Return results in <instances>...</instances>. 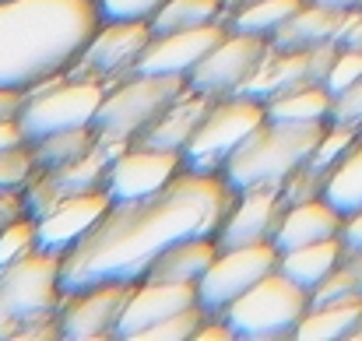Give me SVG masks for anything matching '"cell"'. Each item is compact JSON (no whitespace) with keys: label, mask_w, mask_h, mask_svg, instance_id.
I'll list each match as a JSON object with an SVG mask.
<instances>
[{"label":"cell","mask_w":362,"mask_h":341,"mask_svg":"<svg viewBox=\"0 0 362 341\" xmlns=\"http://www.w3.org/2000/svg\"><path fill=\"white\" fill-rule=\"evenodd\" d=\"M233 201L236 190L226 183V176L190 169L151 197L113 201L103 222L60 257V289L78 292L103 282L137 285L173 243L215 236Z\"/></svg>","instance_id":"1"},{"label":"cell","mask_w":362,"mask_h":341,"mask_svg":"<svg viewBox=\"0 0 362 341\" xmlns=\"http://www.w3.org/2000/svg\"><path fill=\"white\" fill-rule=\"evenodd\" d=\"M99 25V0H0V88L71 71Z\"/></svg>","instance_id":"2"},{"label":"cell","mask_w":362,"mask_h":341,"mask_svg":"<svg viewBox=\"0 0 362 341\" xmlns=\"http://www.w3.org/2000/svg\"><path fill=\"white\" fill-rule=\"evenodd\" d=\"M324 130H327L324 123H271V120H264L250 134V141L229 158L222 176L236 194L281 190L285 180L313 158Z\"/></svg>","instance_id":"3"},{"label":"cell","mask_w":362,"mask_h":341,"mask_svg":"<svg viewBox=\"0 0 362 341\" xmlns=\"http://www.w3.org/2000/svg\"><path fill=\"white\" fill-rule=\"evenodd\" d=\"M187 88V78L176 74H127L117 85L106 88V99L95 116V134L99 141L127 148L134 144L158 116L169 110V103Z\"/></svg>","instance_id":"4"},{"label":"cell","mask_w":362,"mask_h":341,"mask_svg":"<svg viewBox=\"0 0 362 341\" xmlns=\"http://www.w3.org/2000/svg\"><path fill=\"white\" fill-rule=\"evenodd\" d=\"M306 310H310V292L274 267L271 274H264L253 289H246L240 299L218 317L229 324L233 338L278 341L296 338V328L303 324Z\"/></svg>","instance_id":"5"},{"label":"cell","mask_w":362,"mask_h":341,"mask_svg":"<svg viewBox=\"0 0 362 341\" xmlns=\"http://www.w3.org/2000/svg\"><path fill=\"white\" fill-rule=\"evenodd\" d=\"M60 257L46 250H32L0 267V341L14 338V331L32 317L60 313Z\"/></svg>","instance_id":"6"},{"label":"cell","mask_w":362,"mask_h":341,"mask_svg":"<svg viewBox=\"0 0 362 341\" xmlns=\"http://www.w3.org/2000/svg\"><path fill=\"white\" fill-rule=\"evenodd\" d=\"M264 120H267V110L253 96H243L240 92V96L215 99V106L208 110L204 123L197 127V134L183 148V166L190 173L222 176V169L229 166V158L250 141V134Z\"/></svg>","instance_id":"7"},{"label":"cell","mask_w":362,"mask_h":341,"mask_svg":"<svg viewBox=\"0 0 362 341\" xmlns=\"http://www.w3.org/2000/svg\"><path fill=\"white\" fill-rule=\"evenodd\" d=\"M103 99H106V85L103 81L67 74L60 85L25 99V106L18 113V127H21L28 144H35V141L49 137V134H60V130L95 127Z\"/></svg>","instance_id":"8"},{"label":"cell","mask_w":362,"mask_h":341,"mask_svg":"<svg viewBox=\"0 0 362 341\" xmlns=\"http://www.w3.org/2000/svg\"><path fill=\"white\" fill-rule=\"evenodd\" d=\"M278 246L267 243H246V246H218V257L197 282V306L208 317L226 313L246 289H253L264 274L278 267Z\"/></svg>","instance_id":"9"},{"label":"cell","mask_w":362,"mask_h":341,"mask_svg":"<svg viewBox=\"0 0 362 341\" xmlns=\"http://www.w3.org/2000/svg\"><path fill=\"white\" fill-rule=\"evenodd\" d=\"M120 151L123 148H113V144L99 141L88 155H81V158H74V162H67V166L35 169V176L28 180V187L21 190V197H25V215L42 219V215H46L49 208H57L60 201L106 187L110 162H113Z\"/></svg>","instance_id":"10"},{"label":"cell","mask_w":362,"mask_h":341,"mask_svg":"<svg viewBox=\"0 0 362 341\" xmlns=\"http://www.w3.org/2000/svg\"><path fill=\"white\" fill-rule=\"evenodd\" d=\"M151 42V25L148 21H103L81 57L74 60L71 74L74 78H95L106 88L117 85L120 78L137 71V60L144 46Z\"/></svg>","instance_id":"11"},{"label":"cell","mask_w":362,"mask_h":341,"mask_svg":"<svg viewBox=\"0 0 362 341\" xmlns=\"http://www.w3.org/2000/svg\"><path fill=\"white\" fill-rule=\"evenodd\" d=\"M134 285L103 282L78 292H64L60 303V338L64 341H110L117 338L120 317L127 310Z\"/></svg>","instance_id":"12"},{"label":"cell","mask_w":362,"mask_h":341,"mask_svg":"<svg viewBox=\"0 0 362 341\" xmlns=\"http://www.w3.org/2000/svg\"><path fill=\"white\" fill-rule=\"evenodd\" d=\"M271 53V39L250 35L229 28L226 39L197 64V71L187 78L194 88L222 99V96H240L246 81L257 74V67L264 64V57Z\"/></svg>","instance_id":"13"},{"label":"cell","mask_w":362,"mask_h":341,"mask_svg":"<svg viewBox=\"0 0 362 341\" xmlns=\"http://www.w3.org/2000/svg\"><path fill=\"white\" fill-rule=\"evenodd\" d=\"M183 155L169 148H151V144H127L120 155L110 162L106 173V190L113 201H141L158 190H165L180 173H183Z\"/></svg>","instance_id":"14"},{"label":"cell","mask_w":362,"mask_h":341,"mask_svg":"<svg viewBox=\"0 0 362 341\" xmlns=\"http://www.w3.org/2000/svg\"><path fill=\"white\" fill-rule=\"evenodd\" d=\"M229 21H211L201 28H183V32H151V42L144 46L137 71L141 74H176V78H190L197 71V64L226 39Z\"/></svg>","instance_id":"15"},{"label":"cell","mask_w":362,"mask_h":341,"mask_svg":"<svg viewBox=\"0 0 362 341\" xmlns=\"http://www.w3.org/2000/svg\"><path fill=\"white\" fill-rule=\"evenodd\" d=\"M110 204H113V197H110L106 187L60 201L42 219H35V246L46 250V253L64 257L67 250H74L92 229L103 222V215L110 212Z\"/></svg>","instance_id":"16"},{"label":"cell","mask_w":362,"mask_h":341,"mask_svg":"<svg viewBox=\"0 0 362 341\" xmlns=\"http://www.w3.org/2000/svg\"><path fill=\"white\" fill-rule=\"evenodd\" d=\"M197 306V285H176V282H137L130 299H127V310L120 317V328H117V341H137L148 328L169 320L173 313L180 310H190Z\"/></svg>","instance_id":"17"},{"label":"cell","mask_w":362,"mask_h":341,"mask_svg":"<svg viewBox=\"0 0 362 341\" xmlns=\"http://www.w3.org/2000/svg\"><path fill=\"white\" fill-rule=\"evenodd\" d=\"M285 215V197L281 190H246L236 194L229 215L215 232L218 246H246V243H267L274 239V229Z\"/></svg>","instance_id":"18"},{"label":"cell","mask_w":362,"mask_h":341,"mask_svg":"<svg viewBox=\"0 0 362 341\" xmlns=\"http://www.w3.org/2000/svg\"><path fill=\"white\" fill-rule=\"evenodd\" d=\"M211 106H215V96H208V92H201V88H194L187 81V88L169 103V110L158 116L137 141L141 144H151V148H169V151H180L183 155V148L190 144V137L197 134V127L204 123V116H208Z\"/></svg>","instance_id":"19"},{"label":"cell","mask_w":362,"mask_h":341,"mask_svg":"<svg viewBox=\"0 0 362 341\" xmlns=\"http://www.w3.org/2000/svg\"><path fill=\"white\" fill-rule=\"evenodd\" d=\"M341 222H345V215L334 204H327L324 197L296 201V204H285V215L274 229L271 243L278 246V253H285V250H296V246H306V243L341 236Z\"/></svg>","instance_id":"20"},{"label":"cell","mask_w":362,"mask_h":341,"mask_svg":"<svg viewBox=\"0 0 362 341\" xmlns=\"http://www.w3.org/2000/svg\"><path fill=\"white\" fill-rule=\"evenodd\" d=\"M218 257V239L215 236H190L173 243L151 267H148V282H176V285H197L201 274L211 267V260ZM141 278V282H144Z\"/></svg>","instance_id":"21"},{"label":"cell","mask_w":362,"mask_h":341,"mask_svg":"<svg viewBox=\"0 0 362 341\" xmlns=\"http://www.w3.org/2000/svg\"><path fill=\"white\" fill-rule=\"evenodd\" d=\"M313 74H310V50H274L264 57V64L257 67V74L246 81L243 96H253L260 103L288 92V88H299V85H310ZM317 85V81H313Z\"/></svg>","instance_id":"22"},{"label":"cell","mask_w":362,"mask_h":341,"mask_svg":"<svg viewBox=\"0 0 362 341\" xmlns=\"http://www.w3.org/2000/svg\"><path fill=\"white\" fill-rule=\"evenodd\" d=\"M345 21V11H334V7H324V4H303L274 35H271V46L274 50H313L320 42H334L338 39V28ZM338 46V42H334Z\"/></svg>","instance_id":"23"},{"label":"cell","mask_w":362,"mask_h":341,"mask_svg":"<svg viewBox=\"0 0 362 341\" xmlns=\"http://www.w3.org/2000/svg\"><path fill=\"white\" fill-rule=\"evenodd\" d=\"M341 257H345V243H341V236H331V239H320V243H306V246L285 250L278 257V271L288 274L306 292H313L341 264Z\"/></svg>","instance_id":"24"},{"label":"cell","mask_w":362,"mask_h":341,"mask_svg":"<svg viewBox=\"0 0 362 341\" xmlns=\"http://www.w3.org/2000/svg\"><path fill=\"white\" fill-rule=\"evenodd\" d=\"M267 120L271 123H324L331 120L334 110V96L324 88V85H299V88H288L274 99L264 103Z\"/></svg>","instance_id":"25"},{"label":"cell","mask_w":362,"mask_h":341,"mask_svg":"<svg viewBox=\"0 0 362 341\" xmlns=\"http://www.w3.org/2000/svg\"><path fill=\"white\" fill-rule=\"evenodd\" d=\"M362 324V296L341 299V303H327V306H310L303 324L296 328L299 341H338L352 338L356 328Z\"/></svg>","instance_id":"26"},{"label":"cell","mask_w":362,"mask_h":341,"mask_svg":"<svg viewBox=\"0 0 362 341\" xmlns=\"http://www.w3.org/2000/svg\"><path fill=\"white\" fill-rule=\"evenodd\" d=\"M320 197L327 204H334L341 215H356L362 212V144L359 148H349L338 166L324 176V190Z\"/></svg>","instance_id":"27"},{"label":"cell","mask_w":362,"mask_h":341,"mask_svg":"<svg viewBox=\"0 0 362 341\" xmlns=\"http://www.w3.org/2000/svg\"><path fill=\"white\" fill-rule=\"evenodd\" d=\"M99 144V134L95 127H74V130H60V134H49L32 148V158H35V169H57V166H67L81 155H88L92 148Z\"/></svg>","instance_id":"28"},{"label":"cell","mask_w":362,"mask_h":341,"mask_svg":"<svg viewBox=\"0 0 362 341\" xmlns=\"http://www.w3.org/2000/svg\"><path fill=\"white\" fill-rule=\"evenodd\" d=\"M226 0H165L158 14L151 18V32H183V28H201L211 21H226Z\"/></svg>","instance_id":"29"},{"label":"cell","mask_w":362,"mask_h":341,"mask_svg":"<svg viewBox=\"0 0 362 341\" xmlns=\"http://www.w3.org/2000/svg\"><path fill=\"white\" fill-rule=\"evenodd\" d=\"M306 0H253L240 11H233V25L236 32H250V35H260V39H271Z\"/></svg>","instance_id":"30"},{"label":"cell","mask_w":362,"mask_h":341,"mask_svg":"<svg viewBox=\"0 0 362 341\" xmlns=\"http://www.w3.org/2000/svg\"><path fill=\"white\" fill-rule=\"evenodd\" d=\"M35 176V158L28 144L0 151V194H21Z\"/></svg>","instance_id":"31"},{"label":"cell","mask_w":362,"mask_h":341,"mask_svg":"<svg viewBox=\"0 0 362 341\" xmlns=\"http://www.w3.org/2000/svg\"><path fill=\"white\" fill-rule=\"evenodd\" d=\"M352 141H356L352 123H334L331 130H324V137H320V144H317V151H313V158H310L306 166L317 169L320 176H327V173L338 166V158L352 148Z\"/></svg>","instance_id":"32"},{"label":"cell","mask_w":362,"mask_h":341,"mask_svg":"<svg viewBox=\"0 0 362 341\" xmlns=\"http://www.w3.org/2000/svg\"><path fill=\"white\" fill-rule=\"evenodd\" d=\"M32 250H39L35 246V219L32 215H18L14 222H7L0 229V267L18 260V257H25V253H32Z\"/></svg>","instance_id":"33"},{"label":"cell","mask_w":362,"mask_h":341,"mask_svg":"<svg viewBox=\"0 0 362 341\" xmlns=\"http://www.w3.org/2000/svg\"><path fill=\"white\" fill-rule=\"evenodd\" d=\"M201 320H204V310H201V306H190V310H180V313H173L169 320L148 328L137 341H190L197 335Z\"/></svg>","instance_id":"34"},{"label":"cell","mask_w":362,"mask_h":341,"mask_svg":"<svg viewBox=\"0 0 362 341\" xmlns=\"http://www.w3.org/2000/svg\"><path fill=\"white\" fill-rule=\"evenodd\" d=\"M362 81V50H338L327 78H324V88L338 99L341 92H349L352 85Z\"/></svg>","instance_id":"35"},{"label":"cell","mask_w":362,"mask_h":341,"mask_svg":"<svg viewBox=\"0 0 362 341\" xmlns=\"http://www.w3.org/2000/svg\"><path fill=\"white\" fill-rule=\"evenodd\" d=\"M165 0H99L103 21H148L158 14Z\"/></svg>","instance_id":"36"},{"label":"cell","mask_w":362,"mask_h":341,"mask_svg":"<svg viewBox=\"0 0 362 341\" xmlns=\"http://www.w3.org/2000/svg\"><path fill=\"white\" fill-rule=\"evenodd\" d=\"M331 120L334 123H362V81L359 85H352L349 92H341L338 99H334V110H331Z\"/></svg>","instance_id":"37"},{"label":"cell","mask_w":362,"mask_h":341,"mask_svg":"<svg viewBox=\"0 0 362 341\" xmlns=\"http://www.w3.org/2000/svg\"><path fill=\"white\" fill-rule=\"evenodd\" d=\"M334 42L345 46V50H362V14H349L345 11V21H341Z\"/></svg>","instance_id":"38"},{"label":"cell","mask_w":362,"mask_h":341,"mask_svg":"<svg viewBox=\"0 0 362 341\" xmlns=\"http://www.w3.org/2000/svg\"><path fill=\"white\" fill-rule=\"evenodd\" d=\"M25 106V92L18 88H0V123H14Z\"/></svg>","instance_id":"39"},{"label":"cell","mask_w":362,"mask_h":341,"mask_svg":"<svg viewBox=\"0 0 362 341\" xmlns=\"http://www.w3.org/2000/svg\"><path fill=\"white\" fill-rule=\"evenodd\" d=\"M341 243H345V250L362 253V212L345 215V222H341Z\"/></svg>","instance_id":"40"},{"label":"cell","mask_w":362,"mask_h":341,"mask_svg":"<svg viewBox=\"0 0 362 341\" xmlns=\"http://www.w3.org/2000/svg\"><path fill=\"white\" fill-rule=\"evenodd\" d=\"M18 215H25V197L21 194H0V229L14 222Z\"/></svg>","instance_id":"41"},{"label":"cell","mask_w":362,"mask_h":341,"mask_svg":"<svg viewBox=\"0 0 362 341\" xmlns=\"http://www.w3.org/2000/svg\"><path fill=\"white\" fill-rule=\"evenodd\" d=\"M18 144H28L25 134H21V127H18V120H14V123H0V151L18 148Z\"/></svg>","instance_id":"42"},{"label":"cell","mask_w":362,"mask_h":341,"mask_svg":"<svg viewBox=\"0 0 362 341\" xmlns=\"http://www.w3.org/2000/svg\"><path fill=\"white\" fill-rule=\"evenodd\" d=\"M317 4H324V7H334V11H352V7H359L362 0H317Z\"/></svg>","instance_id":"43"},{"label":"cell","mask_w":362,"mask_h":341,"mask_svg":"<svg viewBox=\"0 0 362 341\" xmlns=\"http://www.w3.org/2000/svg\"><path fill=\"white\" fill-rule=\"evenodd\" d=\"M246 4H253V0H226V11L233 14V11H240V7H246Z\"/></svg>","instance_id":"44"},{"label":"cell","mask_w":362,"mask_h":341,"mask_svg":"<svg viewBox=\"0 0 362 341\" xmlns=\"http://www.w3.org/2000/svg\"><path fill=\"white\" fill-rule=\"evenodd\" d=\"M352 338H359V341H362V324H359V328H356V335H352Z\"/></svg>","instance_id":"45"}]
</instances>
